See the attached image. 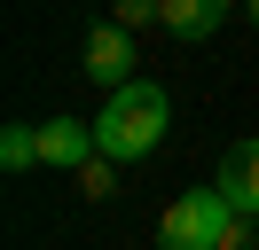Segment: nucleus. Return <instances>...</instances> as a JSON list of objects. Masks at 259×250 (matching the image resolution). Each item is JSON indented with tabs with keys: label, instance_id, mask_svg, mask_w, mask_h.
Segmentation results:
<instances>
[{
	"label": "nucleus",
	"instance_id": "9d476101",
	"mask_svg": "<svg viewBox=\"0 0 259 250\" xmlns=\"http://www.w3.org/2000/svg\"><path fill=\"white\" fill-rule=\"evenodd\" d=\"M220 250H259V219H243V227H236V234H228V242H220Z\"/></svg>",
	"mask_w": 259,
	"mask_h": 250
},
{
	"label": "nucleus",
	"instance_id": "9b49d317",
	"mask_svg": "<svg viewBox=\"0 0 259 250\" xmlns=\"http://www.w3.org/2000/svg\"><path fill=\"white\" fill-rule=\"evenodd\" d=\"M243 16H251V24H259V0H243Z\"/></svg>",
	"mask_w": 259,
	"mask_h": 250
},
{
	"label": "nucleus",
	"instance_id": "20e7f679",
	"mask_svg": "<svg viewBox=\"0 0 259 250\" xmlns=\"http://www.w3.org/2000/svg\"><path fill=\"white\" fill-rule=\"evenodd\" d=\"M95 156H102L95 117H48V125H39V164H48V172H87Z\"/></svg>",
	"mask_w": 259,
	"mask_h": 250
},
{
	"label": "nucleus",
	"instance_id": "7ed1b4c3",
	"mask_svg": "<svg viewBox=\"0 0 259 250\" xmlns=\"http://www.w3.org/2000/svg\"><path fill=\"white\" fill-rule=\"evenodd\" d=\"M79 71L95 78L102 94L134 86V31H126V24H95V31H87V55H79Z\"/></svg>",
	"mask_w": 259,
	"mask_h": 250
},
{
	"label": "nucleus",
	"instance_id": "6e6552de",
	"mask_svg": "<svg viewBox=\"0 0 259 250\" xmlns=\"http://www.w3.org/2000/svg\"><path fill=\"white\" fill-rule=\"evenodd\" d=\"M79 196H87V203H110V196H118V164H110V156H95V164L79 172Z\"/></svg>",
	"mask_w": 259,
	"mask_h": 250
},
{
	"label": "nucleus",
	"instance_id": "0eeeda50",
	"mask_svg": "<svg viewBox=\"0 0 259 250\" xmlns=\"http://www.w3.org/2000/svg\"><path fill=\"white\" fill-rule=\"evenodd\" d=\"M39 164V125H8L0 133V172H32Z\"/></svg>",
	"mask_w": 259,
	"mask_h": 250
},
{
	"label": "nucleus",
	"instance_id": "f03ea898",
	"mask_svg": "<svg viewBox=\"0 0 259 250\" xmlns=\"http://www.w3.org/2000/svg\"><path fill=\"white\" fill-rule=\"evenodd\" d=\"M236 203L220 196V188H189V196H173V211L157 219V250H220L228 234H236Z\"/></svg>",
	"mask_w": 259,
	"mask_h": 250
},
{
	"label": "nucleus",
	"instance_id": "423d86ee",
	"mask_svg": "<svg viewBox=\"0 0 259 250\" xmlns=\"http://www.w3.org/2000/svg\"><path fill=\"white\" fill-rule=\"evenodd\" d=\"M228 8H236V0H165V31H173V39H212V31L228 24Z\"/></svg>",
	"mask_w": 259,
	"mask_h": 250
},
{
	"label": "nucleus",
	"instance_id": "1a4fd4ad",
	"mask_svg": "<svg viewBox=\"0 0 259 250\" xmlns=\"http://www.w3.org/2000/svg\"><path fill=\"white\" fill-rule=\"evenodd\" d=\"M110 24H126V31H142V24H165V0H118V8H110Z\"/></svg>",
	"mask_w": 259,
	"mask_h": 250
},
{
	"label": "nucleus",
	"instance_id": "39448f33",
	"mask_svg": "<svg viewBox=\"0 0 259 250\" xmlns=\"http://www.w3.org/2000/svg\"><path fill=\"white\" fill-rule=\"evenodd\" d=\"M212 188L236 203V219H259V141H236V149L220 156V180Z\"/></svg>",
	"mask_w": 259,
	"mask_h": 250
},
{
	"label": "nucleus",
	"instance_id": "f257e3e1",
	"mask_svg": "<svg viewBox=\"0 0 259 250\" xmlns=\"http://www.w3.org/2000/svg\"><path fill=\"white\" fill-rule=\"evenodd\" d=\"M165 125H173V94L157 86V78H134V86L102 94V117H95V141L110 164H142V156H157Z\"/></svg>",
	"mask_w": 259,
	"mask_h": 250
}]
</instances>
